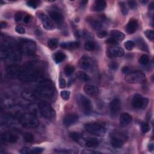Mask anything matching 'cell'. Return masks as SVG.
Here are the masks:
<instances>
[{
    "label": "cell",
    "instance_id": "41",
    "mask_svg": "<svg viewBox=\"0 0 154 154\" xmlns=\"http://www.w3.org/2000/svg\"><path fill=\"white\" fill-rule=\"evenodd\" d=\"M124 45L127 50L131 51L135 46V43L131 40H128L125 43Z\"/></svg>",
    "mask_w": 154,
    "mask_h": 154
},
{
    "label": "cell",
    "instance_id": "31",
    "mask_svg": "<svg viewBox=\"0 0 154 154\" xmlns=\"http://www.w3.org/2000/svg\"><path fill=\"white\" fill-rule=\"evenodd\" d=\"M66 55L63 53L61 52V51H58V52L55 53L54 55V60L57 63H60L63 62L66 58Z\"/></svg>",
    "mask_w": 154,
    "mask_h": 154
},
{
    "label": "cell",
    "instance_id": "9",
    "mask_svg": "<svg viewBox=\"0 0 154 154\" xmlns=\"http://www.w3.org/2000/svg\"><path fill=\"white\" fill-rule=\"evenodd\" d=\"M76 103L79 108L84 113L89 114L92 111V104L90 101L82 95H78L76 96Z\"/></svg>",
    "mask_w": 154,
    "mask_h": 154
},
{
    "label": "cell",
    "instance_id": "19",
    "mask_svg": "<svg viewBox=\"0 0 154 154\" xmlns=\"http://www.w3.org/2000/svg\"><path fill=\"white\" fill-rule=\"evenodd\" d=\"M84 90L87 95L90 96H97L99 93V90L96 86L90 84L85 85V86L84 87Z\"/></svg>",
    "mask_w": 154,
    "mask_h": 154
},
{
    "label": "cell",
    "instance_id": "42",
    "mask_svg": "<svg viewBox=\"0 0 154 154\" xmlns=\"http://www.w3.org/2000/svg\"><path fill=\"white\" fill-rule=\"evenodd\" d=\"M144 35L149 40H150L151 41L153 40V39H154V32L153 30H148L145 31Z\"/></svg>",
    "mask_w": 154,
    "mask_h": 154
},
{
    "label": "cell",
    "instance_id": "26",
    "mask_svg": "<svg viewBox=\"0 0 154 154\" xmlns=\"http://www.w3.org/2000/svg\"><path fill=\"white\" fill-rule=\"evenodd\" d=\"M61 47L67 49H75L79 48L80 43L78 42H63L60 45Z\"/></svg>",
    "mask_w": 154,
    "mask_h": 154
},
{
    "label": "cell",
    "instance_id": "61",
    "mask_svg": "<svg viewBox=\"0 0 154 154\" xmlns=\"http://www.w3.org/2000/svg\"><path fill=\"white\" fill-rule=\"evenodd\" d=\"M75 81V79L74 78H72V79H71L70 80H69V85H70L71 84H73V83Z\"/></svg>",
    "mask_w": 154,
    "mask_h": 154
},
{
    "label": "cell",
    "instance_id": "1",
    "mask_svg": "<svg viewBox=\"0 0 154 154\" xmlns=\"http://www.w3.org/2000/svg\"><path fill=\"white\" fill-rule=\"evenodd\" d=\"M0 54L4 60L12 63H17L21 60V53L19 50L18 43L12 37H1Z\"/></svg>",
    "mask_w": 154,
    "mask_h": 154
},
{
    "label": "cell",
    "instance_id": "12",
    "mask_svg": "<svg viewBox=\"0 0 154 154\" xmlns=\"http://www.w3.org/2000/svg\"><path fill=\"white\" fill-rule=\"evenodd\" d=\"M48 12L51 19L56 24H61L63 22L64 17L59 8L56 7H52L49 8Z\"/></svg>",
    "mask_w": 154,
    "mask_h": 154
},
{
    "label": "cell",
    "instance_id": "49",
    "mask_svg": "<svg viewBox=\"0 0 154 154\" xmlns=\"http://www.w3.org/2000/svg\"><path fill=\"white\" fill-rule=\"evenodd\" d=\"M55 151L57 153H75L72 151L70 149H55Z\"/></svg>",
    "mask_w": 154,
    "mask_h": 154
},
{
    "label": "cell",
    "instance_id": "24",
    "mask_svg": "<svg viewBox=\"0 0 154 154\" xmlns=\"http://www.w3.org/2000/svg\"><path fill=\"white\" fill-rule=\"evenodd\" d=\"M99 144V140L96 138L89 137L84 140V144L87 148H93L97 147Z\"/></svg>",
    "mask_w": 154,
    "mask_h": 154
},
{
    "label": "cell",
    "instance_id": "16",
    "mask_svg": "<svg viewBox=\"0 0 154 154\" xmlns=\"http://www.w3.org/2000/svg\"><path fill=\"white\" fill-rule=\"evenodd\" d=\"M124 50L119 46H114L109 48L107 51V56L110 58L120 57L124 55Z\"/></svg>",
    "mask_w": 154,
    "mask_h": 154
},
{
    "label": "cell",
    "instance_id": "53",
    "mask_svg": "<svg viewBox=\"0 0 154 154\" xmlns=\"http://www.w3.org/2000/svg\"><path fill=\"white\" fill-rule=\"evenodd\" d=\"M97 36L99 38H104L107 36V32L105 31H101L98 33Z\"/></svg>",
    "mask_w": 154,
    "mask_h": 154
},
{
    "label": "cell",
    "instance_id": "57",
    "mask_svg": "<svg viewBox=\"0 0 154 154\" xmlns=\"http://www.w3.org/2000/svg\"><path fill=\"white\" fill-rule=\"evenodd\" d=\"M7 26V23L6 21H1L0 22V28H1V29L6 28Z\"/></svg>",
    "mask_w": 154,
    "mask_h": 154
},
{
    "label": "cell",
    "instance_id": "36",
    "mask_svg": "<svg viewBox=\"0 0 154 154\" xmlns=\"http://www.w3.org/2000/svg\"><path fill=\"white\" fill-rule=\"evenodd\" d=\"M64 71L66 76H71L75 71V67L71 65H67L65 66Z\"/></svg>",
    "mask_w": 154,
    "mask_h": 154
},
{
    "label": "cell",
    "instance_id": "14",
    "mask_svg": "<svg viewBox=\"0 0 154 154\" xmlns=\"http://www.w3.org/2000/svg\"><path fill=\"white\" fill-rule=\"evenodd\" d=\"M79 65L84 70H90L95 67V62L92 58L87 55H83L80 59Z\"/></svg>",
    "mask_w": 154,
    "mask_h": 154
},
{
    "label": "cell",
    "instance_id": "27",
    "mask_svg": "<svg viewBox=\"0 0 154 154\" xmlns=\"http://www.w3.org/2000/svg\"><path fill=\"white\" fill-rule=\"evenodd\" d=\"M111 37L116 39L118 41L123 40L125 38V34L122 32L116 30H113L110 31Z\"/></svg>",
    "mask_w": 154,
    "mask_h": 154
},
{
    "label": "cell",
    "instance_id": "45",
    "mask_svg": "<svg viewBox=\"0 0 154 154\" xmlns=\"http://www.w3.org/2000/svg\"><path fill=\"white\" fill-rule=\"evenodd\" d=\"M105 43L108 45H117L119 44V41L117 40L116 39L113 38V37H111V38H108L107 40H106Z\"/></svg>",
    "mask_w": 154,
    "mask_h": 154
},
{
    "label": "cell",
    "instance_id": "62",
    "mask_svg": "<svg viewBox=\"0 0 154 154\" xmlns=\"http://www.w3.org/2000/svg\"><path fill=\"white\" fill-rule=\"evenodd\" d=\"M148 1H142L141 3H142L143 4H146Z\"/></svg>",
    "mask_w": 154,
    "mask_h": 154
},
{
    "label": "cell",
    "instance_id": "60",
    "mask_svg": "<svg viewBox=\"0 0 154 154\" xmlns=\"http://www.w3.org/2000/svg\"><path fill=\"white\" fill-rule=\"evenodd\" d=\"M87 1H83L81 2V6L84 7L85 5L87 4Z\"/></svg>",
    "mask_w": 154,
    "mask_h": 154
},
{
    "label": "cell",
    "instance_id": "25",
    "mask_svg": "<svg viewBox=\"0 0 154 154\" xmlns=\"http://www.w3.org/2000/svg\"><path fill=\"white\" fill-rule=\"evenodd\" d=\"M107 6L106 1L104 0H98L95 2L93 9L95 12H101L104 10Z\"/></svg>",
    "mask_w": 154,
    "mask_h": 154
},
{
    "label": "cell",
    "instance_id": "18",
    "mask_svg": "<svg viewBox=\"0 0 154 154\" xmlns=\"http://www.w3.org/2000/svg\"><path fill=\"white\" fill-rule=\"evenodd\" d=\"M78 120V116L75 113H70L67 114L63 119V124L68 127L75 123Z\"/></svg>",
    "mask_w": 154,
    "mask_h": 154
},
{
    "label": "cell",
    "instance_id": "37",
    "mask_svg": "<svg viewBox=\"0 0 154 154\" xmlns=\"http://www.w3.org/2000/svg\"><path fill=\"white\" fill-rule=\"evenodd\" d=\"M35 137L30 132H26L24 134V140L27 143H31L34 141Z\"/></svg>",
    "mask_w": 154,
    "mask_h": 154
},
{
    "label": "cell",
    "instance_id": "48",
    "mask_svg": "<svg viewBox=\"0 0 154 154\" xmlns=\"http://www.w3.org/2000/svg\"><path fill=\"white\" fill-rule=\"evenodd\" d=\"M15 30L19 34H24L25 33V30L24 28L21 25H17L15 28Z\"/></svg>",
    "mask_w": 154,
    "mask_h": 154
},
{
    "label": "cell",
    "instance_id": "2",
    "mask_svg": "<svg viewBox=\"0 0 154 154\" xmlns=\"http://www.w3.org/2000/svg\"><path fill=\"white\" fill-rule=\"evenodd\" d=\"M45 63L39 61H31L20 67L18 78L24 82L35 81L41 78L45 71Z\"/></svg>",
    "mask_w": 154,
    "mask_h": 154
},
{
    "label": "cell",
    "instance_id": "35",
    "mask_svg": "<svg viewBox=\"0 0 154 154\" xmlns=\"http://www.w3.org/2000/svg\"><path fill=\"white\" fill-rule=\"evenodd\" d=\"M69 137L72 140H73L74 141L76 142H80V141L81 140V138H82L81 135L79 132H74V131L70 132Z\"/></svg>",
    "mask_w": 154,
    "mask_h": 154
},
{
    "label": "cell",
    "instance_id": "47",
    "mask_svg": "<svg viewBox=\"0 0 154 154\" xmlns=\"http://www.w3.org/2000/svg\"><path fill=\"white\" fill-rule=\"evenodd\" d=\"M24 15L22 12H18L16 13L15 15V19L16 22H19L22 19H24Z\"/></svg>",
    "mask_w": 154,
    "mask_h": 154
},
{
    "label": "cell",
    "instance_id": "43",
    "mask_svg": "<svg viewBox=\"0 0 154 154\" xmlns=\"http://www.w3.org/2000/svg\"><path fill=\"white\" fill-rule=\"evenodd\" d=\"M60 95L61 97L63 99L65 100V101H67L68 99H69L70 98V95H71V93L69 91H67V90H63L62 92H61L60 93Z\"/></svg>",
    "mask_w": 154,
    "mask_h": 154
},
{
    "label": "cell",
    "instance_id": "20",
    "mask_svg": "<svg viewBox=\"0 0 154 154\" xmlns=\"http://www.w3.org/2000/svg\"><path fill=\"white\" fill-rule=\"evenodd\" d=\"M1 138L3 141L10 143H15L18 140V135L8 132H4L3 134H2Z\"/></svg>",
    "mask_w": 154,
    "mask_h": 154
},
{
    "label": "cell",
    "instance_id": "23",
    "mask_svg": "<svg viewBox=\"0 0 154 154\" xmlns=\"http://www.w3.org/2000/svg\"><path fill=\"white\" fill-rule=\"evenodd\" d=\"M138 27H139V23L135 19H131L128 22L126 27V30L128 33L132 34L135 33V31L137 30Z\"/></svg>",
    "mask_w": 154,
    "mask_h": 154
},
{
    "label": "cell",
    "instance_id": "40",
    "mask_svg": "<svg viewBox=\"0 0 154 154\" xmlns=\"http://www.w3.org/2000/svg\"><path fill=\"white\" fill-rule=\"evenodd\" d=\"M150 126L148 123L143 122L141 125V131L143 134H146L149 131Z\"/></svg>",
    "mask_w": 154,
    "mask_h": 154
},
{
    "label": "cell",
    "instance_id": "4",
    "mask_svg": "<svg viewBox=\"0 0 154 154\" xmlns=\"http://www.w3.org/2000/svg\"><path fill=\"white\" fill-rule=\"evenodd\" d=\"M19 123L26 128H36L39 125V121L37 116L31 113L20 114L18 116Z\"/></svg>",
    "mask_w": 154,
    "mask_h": 154
},
{
    "label": "cell",
    "instance_id": "15",
    "mask_svg": "<svg viewBox=\"0 0 154 154\" xmlns=\"http://www.w3.org/2000/svg\"><path fill=\"white\" fill-rule=\"evenodd\" d=\"M121 108V101L118 98H114L110 102L109 104V109L110 114L112 116L116 117Z\"/></svg>",
    "mask_w": 154,
    "mask_h": 154
},
{
    "label": "cell",
    "instance_id": "51",
    "mask_svg": "<svg viewBox=\"0 0 154 154\" xmlns=\"http://www.w3.org/2000/svg\"><path fill=\"white\" fill-rule=\"evenodd\" d=\"M108 66L110 69L112 70H116L119 67V65L116 62H111Z\"/></svg>",
    "mask_w": 154,
    "mask_h": 154
},
{
    "label": "cell",
    "instance_id": "38",
    "mask_svg": "<svg viewBox=\"0 0 154 154\" xmlns=\"http://www.w3.org/2000/svg\"><path fill=\"white\" fill-rule=\"evenodd\" d=\"M149 57L147 55H146V54L142 55L139 58V63L141 65H148L149 63Z\"/></svg>",
    "mask_w": 154,
    "mask_h": 154
},
{
    "label": "cell",
    "instance_id": "8",
    "mask_svg": "<svg viewBox=\"0 0 154 154\" xmlns=\"http://www.w3.org/2000/svg\"><path fill=\"white\" fill-rule=\"evenodd\" d=\"M40 113L45 119L53 121L55 119V112L48 102H41L39 105Z\"/></svg>",
    "mask_w": 154,
    "mask_h": 154
},
{
    "label": "cell",
    "instance_id": "3",
    "mask_svg": "<svg viewBox=\"0 0 154 154\" xmlns=\"http://www.w3.org/2000/svg\"><path fill=\"white\" fill-rule=\"evenodd\" d=\"M37 99H41L42 102H52L55 99L56 90L54 85L49 80L41 81L35 91H34Z\"/></svg>",
    "mask_w": 154,
    "mask_h": 154
},
{
    "label": "cell",
    "instance_id": "58",
    "mask_svg": "<svg viewBox=\"0 0 154 154\" xmlns=\"http://www.w3.org/2000/svg\"><path fill=\"white\" fill-rule=\"evenodd\" d=\"M148 149L149 151H153V144L152 143L149 144L148 145Z\"/></svg>",
    "mask_w": 154,
    "mask_h": 154
},
{
    "label": "cell",
    "instance_id": "55",
    "mask_svg": "<svg viewBox=\"0 0 154 154\" xmlns=\"http://www.w3.org/2000/svg\"><path fill=\"white\" fill-rule=\"evenodd\" d=\"M82 153H86V154H92V153H99L100 152H97V151H88V150H84L81 152Z\"/></svg>",
    "mask_w": 154,
    "mask_h": 154
},
{
    "label": "cell",
    "instance_id": "52",
    "mask_svg": "<svg viewBox=\"0 0 154 154\" xmlns=\"http://www.w3.org/2000/svg\"><path fill=\"white\" fill-rule=\"evenodd\" d=\"M66 86V81L64 78H60L59 80V87L60 89H63Z\"/></svg>",
    "mask_w": 154,
    "mask_h": 154
},
{
    "label": "cell",
    "instance_id": "29",
    "mask_svg": "<svg viewBox=\"0 0 154 154\" xmlns=\"http://www.w3.org/2000/svg\"><path fill=\"white\" fill-rule=\"evenodd\" d=\"M135 44L140 49L143 51H145V52H147V51H148V46L146 44V42H145L142 38L137 39L135 40Z\"/></svg>",
    "mask_w": 154,
    "mask_h": 154
},
{
    "label": "cell",
    "instance_id": "33",
    "mask_svg": "<svg viewBox=\"0 0 154 154\" xmlns=\"http://www.w3.org/2000/svg\"><path fill=\"white\" fill-rule=\"evenodd\" d=\"M84 48L88 51H92L96 49V44L92 40H87L84 45Z\"/></svg>",
    "mask_w": 154,
    "mask_h": 154
},
{
    "label": "cell",
    "instance_id": "46",
    "mask_svg": "<svg viewBox=\"0 0 154 154\" xmlns=\"http://www.w3.org/2000/svg\"><path fill=\"white\" fill-rule=\"evenodd\" d=\"M82 35H83V37H84L85 39H93V36L92 35V34L89 31H88L87 30H84L83 31Z\"/></svg>",
    "mask_w": 154,
    "mask_h": 154
},
{
    "label": "cell",
    "instance_id": "44",
    "mask_svg": "<svg viewBox=\"0 0 154 154\" xmlns=\"http://www.w3.org/2000/svg\"><path fill=\"white\" fill-rule=\"evenodd\" d=\"M40 2L38 1H29L27 3V4L28 6L35 8L36 7H37L39 4H40Z\"/></svg>",
    "mask_w": 154,
    "mask_h": 154
},
{
    "label": "cell",
    "instance_id": "39",
    "mask_svg": "<svg viewBox=\"0 0 154 154\" xmlns=\"http://www.w3.org/2000/svg\"><path fill=\"white\" fill-rule=\"evenodd\" d=\"M119 6H120V8H121V10L122 14L125 16L127 15V14L128 13V10L127 6L126 5V3L123 1L120 2L119 3Z\"/></svg>",
    "mask_w": 154,
    "mask_h": 154
},
{
    "label": "cell",
    "instance_id": "34",
    "mask_svg": "<svg viewBox=\"0 0 154 154\" xmlns=\"http://www.w3.org/2000/svg\"><path fill=\"white\" fill-rule=\"evenodd\" d=\"M48 46L49 48L51 49H55L57 48L58 45V40L57 39L54 38V39H49L48 42Z\"/></svg>",
    "mask_w": 154,
    "mask_h": 154
},
{
    "label": "cell",
    "instance_id": "17",
    "mask_svg": "<svg viewBox=\"0 0 154 154\" xmlns=\"http://www.w3.org/2000/svg\"><path fill=\"white\" fill-rule=\"evenodd\" d=\"M20 66L15 64H12L10 66H8L6 69L7 76L9 77V78H14L15 77L18 78L20 71Z\"/></svg>",
    "mask_w": 154,
    "mask_h": 154
},
{
    "label": "cell",
    "instance_id": "5",
    "mask_svg": "<svg viewBox=\"0 0 154 154\" xmlns=\"http://www.w3.org/2000/svg\"><path fill=\"white\" fill-rule=\"evenodd\" d=\"M18 46L21 54L27 55H33L36 51V43L30 39H21L18 42Z\"/></svg>",
    "mask_w": 154,
    "mask_h": 154
},
{
    "label": "cell",
    "instance_id": "50",
    "mask_svg": "<svg viewBox=\"0 0 154 154\" xmlns=\"http://www.w3.org/2000/svg\"><path fill=\"white\" fill-rule=\"evenodd\" d=\"M128 4L129 7L131 8V9H135L137 7V3L135 1H128Z\"/></svg>",
    "mask_w": 154,
    "mask_h": 154
},
{
    "label": "cell",
    "instance_id": "56",
    "mask_svg": "<svg viewBox=\"0 0 154 154\" xmlns=\"http://www.w3.org/2000/svg\"><path fill=\"white\" fill-rule=\"evenodd\" d=\"M122 71L123 74H129L130 73V69H129V67H123L122 68Z\"/></svg>",
    "mask_w": 154,
    "mask_h": 154
},
{
    "label": "cell",
    "instance_id": "59",
    "mask_svg": "<svg viewBox=\"0 0 154 154\" xmlns=\"http://www.w3.org/2000/svg\"><path fill=\"white\" fill-rule=\"evenodd\" d=\"M149 8L151 10H153V2H151V4H149Z\"/></svg>",
    "mask_w": 154,
    "mask_h": 154
},
{
    "label": "cell",
    "instance_id": "7",
    "mask_svg": "<svg viewBox=\"0 0 154 154\" xmlns=\"http://www.w3.org/2000/svg\"><path fill=\"white\" fill-rule=\"evenodd\" d=\"M146 75L142 71L130 72L125 76L126 81L130 84H143L146 81Z\"/></svg>",
    "mask_w": 154,
    "mask_h": 154
},
{
    "label": "cell",
    "instance_id": "21",
    "mask_svg": "<svg viewBox=\"0 0 154 154\" xmlns=\"http://www.w3.org/2000/svg\"><path fill=\"white\" fill-rule=\"evenodd\" d=\"M132 121V116L127 113H123L119 118V123L121 126H126L129 125Z\"/></svg>",
    "mask_w": 154,
    "mask_h": 154
},
{
    "label": "cell",
    "instance_id": "32",
    "mask_svg": "<svg viewBox=\"0 0 154 154\" xmlns=\"http://www.w3.org/2000/svg\"><path fill=\"white\" fill-rule=\"evenodd\" d=\"M76 76L78 78L83 82H87L90 80V76L84 72L78 71L76 74Z\"/></svg>",
    "mask_w": 154,
    "mask_h": 154
},
{
    "label": "cell",
    "instance_id": "28",
    "mask_svg": "<svg viewBox=\"0 0 154 154\" xmlns=\"http://www.w3.org/2000/svg\"><path fill=\"white\" fill-rule=\"evenodd\" d=\"M87 21L91 25V27L95 30H99L102 27V24L99 21L93 19L92 18H88L87 19Z\"/></svg>",
    "mask_w": 154,
    "mask_h": 154
},
{
    "label": "cell",
    "instance_id": "10",
    "mask_svg": "<svg viewBox=\"0 0 154 154\" xmlns=\"http://www.w3.org/2000/svg\"><path fill=\"white\" fill-rule=\"evenodd\" d=\"M127 135L121 132H115L112 134L111 139V143L112 146L115 148H121L127 140Z\"/></svg>",
    "mask_w": 154,
    "mask_h": 154
},
{
    "label": "cell",
    "instance_id": "6",
    "mask_svg": "<svg viewBox=\"0 0 154 154\" xmlns=\"http://www.w3.org/2000/svg\"><path fill=\"white\" fill-rule=\"evenodd\" d=\"M84 128L90 134L98 136H104L107 132L106 125L103 122H90L85 124Z\"/></svg>",
    "mask_w": 154,
    "mask_h": 154
},
{
    "label": "cell",
    "instance_id": "54",
    "mask_svg": "<svg viewBox=\"0 0 154 154\" xmlns=\"http://www.w3.org/2000/svg\"><path fill=\"white\" fill-rule=\"evenodd\" d=\"M31 16L30 15H27L24 16L23 21L25 24H28L31 21Z\"/></svg>",
    "mask_w": 154,
    "mask_h": 154
},
{
    "label": "cell",
    "instance_id": "30",
    "mask_svg": "<svg viewBox=\"0 0 154 154\" xmlns=\"http://www.w3.org/2000/svg\"><path fill=\"white\" fill-rule=\"evenodd\" d=\"M22 97L28 101H35L37 99L35 92L31 91H25L22 94Z\"/></svg>",
    "mask_w": 154,
    "mask_h": 154
},
{
    "label": "cell",
    "instance_id": "13",
    "mask_svg": "<svg viewBox=\"0 0 154 154\" xmlns=\"http://www.w3.org/2000/svg\"><path fill=\"white\" fill-rule=\"evenodd\" d=\"M37 16L40 19L43 27L45 29L47 30H53L55 29V26L53 22L45 13L42 12H39L37 13Z\"/></svg>",
    "mask_w": 154,
    "mask_h": 154
},
{
    "label": "cell",
    "instance_id": "11",
    "mask_svg": "<svg viewBox=\"0 0 154 154\" xmlns=\"http://www.w3.org/2000/svg\"><path fill=\"white\" fill-rule=\"evenodd\" d=\"M149 103L148 99L143 97L140 94H135L132 99V105L136 109H144Z\"/></svg>",
    "mask_w": 154,
    "mask_h": 154
},
{
    "label": "cell",
    "instance_id": "22",
    "mask_svg": "<svg viewBox=\"0 0 154 154\" xmlns=\"http://www.w3.org/2000/svg\"><path fill=\"white\" fill-rule=\"evenodd\" d=\"M44 150V148L39 147H25L22 149L20 152L22 154H36L42 153Z\"/></svg>",
    "mask_w": 154,
    "mask_h": 154
}]
</instances>
